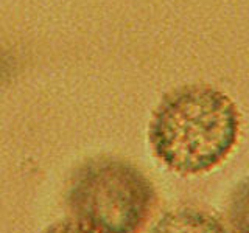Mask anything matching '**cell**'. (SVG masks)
Segmentation results:
<instances>
[{
    "label": "cell",
    "mask_w": 249,
    "mask_h": 233,
    "mask_svg": "<svg viewBox=\"0 0 249 233\" xmlns=\"http://www.w3.org/2000/svg\"><path fill=\"white\" fill-rule=\"evenodd\" d=\"M240 112L213 85L173 89L154 109L148 142L163 165L179 174H201L218 166L238 140Z\"/></svg>",
    "instance_id": "6da1fadb"
},
{
    "label": "cell",
    "mask_w": 249,
    "mask_h": 233,
    "mask_svg": "<svg viewBox=\"0 0 249 233\" xmlns=\"http://www.w3.org/2000/svg\"><path fill=\"white\" fill-rule=\"evenodd\" d=\"M66 199L78 221L100 233H137L151 215L156 190L132 163L103 157L75 171Z\"/></svg>",
    "instance_id": "7a4b0ae2"
},
{
    "label": "cell",
    "mask_w": 249,
    "mask_h": 233,
    "mask_svg": "<svg viewBox=\"0 0 249 233\" xmlns=\"http://www.w3.org/2000/svg\"><path fill=\"white\" fill-rule=\"evenodd\" d=\"M150 233H228L221 221L204 210L181 207L162 215Z\"/></svg>",
    "instance_id": "3957f363"
},
{
    "label": "cell",
    "mask_w": 249,
    "mask_h": 233,
    "mask_svg": "<svg viewBox=\"0 0 249 233\" xmlns=\"http://www.w3.org/2000/svg\"><path fill=\"white\" fill-rule=\"evenodd\" d=\"M228 216L233 233H249V177L232 191Z\"/></svg>",
    "instance_id": "277c9868"
},
{
    "label": "cell",
    "mask_w": 249,
    "mask_h": 233,
    "mask_svg": "<svg viewBox=\"0 0 249 233\" xmlns=\"http://www.w3.org/2000/svg\"><path fill=\"white\" fill-rule=\"evenodd\" d=\"M42 233H100L80 221H59L47 227Z\"/></svg>",
    "instance_id": "5b68a950"
}]
</instances>
